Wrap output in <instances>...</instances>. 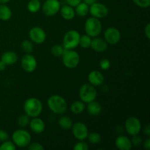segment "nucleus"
<instances>
[{"label":"nucleus","instance_id":"nucleus-1","mask_svg":"<svg viewBox=\"0 0 150 150\" xmlns=\"http://www.w3.org/2000/svg\"><path fill=\"white\" fill-rule=\"evenodd\" d=\"M47 105L50 111L54 114L62 115L67 110V103L62 96L59 95H53L47 100Z\"/></svg>","mask_w":150,"mask_h":150},{"label":"nucleus","instance_id":"nucleus-2","mask_svg":"<svg viewBox=\"0 0 150 150\" xmlns=\"http://www.w3.org/2000/svg\"><path fill=\"white\" fill-rule=\"evenodd\" d=\"M43 108L42 103L37 98H29L23 103V111L30 118L39 117Z\"/></svg>","mask_w":150,"mask_h":150},{"label":"nucleus","instance_id":"nucleus-3","mask_svg":"<svg viewBox=\"0 0 150 150\" xmlns=\"http://www.w3.org/2000/svg\"><path fill=\"white\" fill-rule=\"evenodd\" d=\"M12 142L14 143L16 147H27L32 142V136L29 132L25 129H18L12 134Z\"/></svg>","mask_w":150,"mask_h":150},{"label":"nucleus","instance_id":"nucleus-4","mask_svg":"<svg viewBox=\"0 0 150 150\" xmlns=\"http://www.w3.org/2000/svg\"><path fill=\"white\" fill-rule=\"evenodd\" d=\"M103 30V25L100 20L97 18H88L84 23V31L86 35L91 38H96L101 34Z\"/></svg>","mask_w":150,"mask_h":150},{"label":"nucleus","instance_id":"nucleus-5","mask_svg":"<svg viewBox=\"0 0 150 150\" xmlns=\"http://www.w3.org/2000/svg\"><path fill=\"white\" fill-rule=\"evenodd\" d=\"M62 63L68 69H74L80 63V55L75 49H65L62 56Z\"/></svg>","mask_w":150,"mask_h":150},{"label":"nucleus","instance_id":"nucleus-6","mask_svg":"<svg viewBox=\"0 0 150 150\" xmlns=\"http://www.w3.org/2000/svg\"><path fill=\"white\" fill-rule=\"evenodd\" d=\"M79 95L80 100L85 104L95 100L98 97V91L95 86L90 83H83L79 89Z\"/></svg>","mask_w":150,"mask_h":150},{"label":"nucleus","instance_id":"nucleus-7","mask_svg":"<svg viewBox=\"0 0 150 150\" xmlns=\"http://www.w3.org/2000/svg\"><path fill=\"white\" fill-rule=\"evenodd\" d=\"M81 35L78 31L71 29L67 31L63 38L62 45L65 49H76L79 46Z\"/></svg>","mask_w":150,"mask_h":150},{"label":"nucleus","instance_id":"nucleus-8","mask_svg":"<svg viewBox=\"0 0 150 150\" xmlns=\"http://www.w3.org/2000/svg\"><path fill=\"white\" fill-rule=\"evenodd\" d=\"M142 122L136 117H130L125 122V130L129 136H136L142 130Z\"/></svg>","mask_w":150,"mask_h":150},{"label":"nucleus","instance_id":"nucleus-9","mask_svg":"<svg viewBox=\"0 0 150 150\" xmlns=\"http://www.w3.org/2000/svg\"><path fill=\"white\" fill-rule=\"evenodd\" d=\"M61 7V3L59 0H45L41 6L42 13L48 17L57 15L59 12Z\"/></svg>","mask_w":150,"mask_h":150},{"label":"nucleus","instance_id":"nucleus-10","mask_svg":"<svg viewBox=\"0 0 150 150\" xmlns=\"http://www.w3.org/2000/svg\"><path fill=\"white\" fill-rule=\"evenodd\" d=\"M73 136L78 141H85L89 134V129L85 123L79 122L73 125L71 127Z\"/></svg>","mask_w":150,"mask_h":150},{"label":"nucleus","instance_id":"nucleus-11","mask_svg":"<svg viewBox=\"0 0 150 150\" xmlns=\"http://www.w3.org/2000/svg\"><path fill=\"white\" fill-rule=\"evenodd\" d=\"M108 8L106 5L96 1L89 5V13L92 17L97 18L98 19L104 18L108 15Z\"/></svg>","mask_w":150,"mask_h":150},{"label":"nucleus","instance_id":"nucleus-12","mask_svg":"<svg viewBox=\"0 0 150 150\" xmlns=\"http://www.w3.org/2000/svg\"><path fill=\"white\" fill-rule=\"evenodd\" d=\"M104 40L108 45H116L121 40V32L114 26L107 28L104 32Z\"/></svg>","mask_w":150,"mask_h":150},{"label":"nucleus","instance_id":"nucleus-13","mask_svg":"<svg viewBox=\"0 0 150 150\" xmlns=\"http://www.w3.org/2000/svg\"><path fill=\"white\" fill-rule=\"evenodd\" d=\"M30 40L35 44H42L46 40V33L42 28L39 26H34L31 28L29 32Z\"/></svg>","mask_w":150,"mask_h":150},{"label":"nucleus","instance_id":"nucleus-14","mask_svg":"<svg viewBox=\"0 0 150 150\" xmlns=\"http://www.w3.org/2000/svg\"><path fill=\"white\" fill-rule=\"evenodd\" d=\"M38 66L36 58L31 54H26L21 59V67L24 71L32 73L35 71Z\"/></svg>","mask_w":150,"mask_h":150},{"label":"nucleus","instance_id":"nucleus-15","mask_svg":"<svg viewBox=\"0 0 150 150\" xmlns=\"http://www.w3.org/2000/svg\"><path fill=\"white\" fill-rule=\"evenodd\" d=\"M30 130L35 134H41L45 129V124L43 120L39 117H33L30 120L29 124Z\"/></svg>","mask_w":150,"mask_h":150},{"label":"nucleus","instance_id":"nucleus-16","mask_svg":"<svg viewBox=\"0 0 150 150\" xmlns=\"http://www.w3.org/2000/svg\"><path fill=\"white\" fill-rule=\"evenodd\" d=\"M105 77L103 74L99 70H92L88 75V81L89 83L94 86H100L103 83Z\"/></svg>","mask_w":150,"mask_h":150},{"label":"nucleus","instance_id":"nucleus-17","mask_svg":"<svg viewBox=\"0 0 150 150\" xmlns=\"http://www.w3.org/2000/svg\"><path fill=\"white\" fill-rule=\"evenodd\" d=\"M115 146L120 150H130L133 148L131 139L124 135H120L116 139Z\"/></svg>","mask_w":150,"mask_h":150},{"label":"nucleus","instance_id":"nucleus-18","mask_svg":"<svg viewBox=\"0 0 150 150\" xmlns=\"http://www.w3.org/2000/svg\"><path fill=\"white\" fill-rule=\"evenodd\" d=\"M108 44L104 39L100 38H93L92 39L90 47L95 51L98 53H103L108 48Z\"/></svg>","mask_w":150,"mask_h":150},{"label":"nucleus","instance_id":"nucleus-19","mask_svg":"<svg viewBox=\"0 0 150 150\" xmlns=\"http://www.w3.org/2000/svg\"><path fill=\"white\" fill-rule=\"evenodd\" d=\"M1 60L7 66L13 65L18 60V57L16 52L13 51H7L3 53L1 56Z\"/></svg>","mask_w":150,"mask_h":150},{"label":"nucleus","instance_id":"nucleus-20","mask_svg":"<svg viewBox=\"0 0 150 150\" xmlns=\"http://www.w3.org/2000/svg\"><path fill=\"white\" fill-rule=\"evenodd\" d=\"M60 13H61V16L66 21H71L75 18L76 15V12H75L74 7H71V6L66 4V5H63L61 7L59 10Z\"/></svg>","mask_w":150,"mask_h":150},{"label":"nucleus","instance_id":"nucleus-21","mask_svg":"<svg viewBox=\"0 0 150 150\" xmlns=\"http://www.w3.org/2000/svg\"><path fill=\"white\" fill-rule=\"evenodd\" d=\"M102 105L100 103L95 100L89 103L86 105V111L90 116H98L102 112Z\"/></svg>","mask_w":150,"mask_h":150},{"label":"nucleus","instance_id":"nucleus-22","mask_svg":"<svg viewBox=\"0 0 150 150\" xmlns=\"http://www.w3.org/2000/svg\"><path fill=\"white\" fill-rule=\"evenodd\" d=\"M86 109V104L81 100H76L71 103L70 106V110L73 114L76 115L82 114Z\"/></svg>","mask_w":150,"mask_h":150},{"label":"nucleus","instance_id":"nucleus-23","mask_svg":"<svg viewBox=\"0 0 150 150\" xmlns=\"http://www.w3.org/2000/svg\"><path fill=\"white\" fill-rule=\"evenodd\" d=\"M13 13L10 7L5 4H0V20L8 21L11 18Z\"/></svg>","mask_w":150,"mask_h":150},{"label":"nucleus","instance_id":"nucleus-24","mask_svg":"<svg viewBox=\"0 0 150 150\" xmlns=\"http://www.w3.org/2000/svg\"><path fill=\"white\" fill-rule=\"evenodd\" d=\"M89 5H88L86 3L81 2L80 4H78L76 7H75V12H76V15L80 16V17H85L89 14Z\"/></svg>","mask_w":150,"mask_h":150},{"label":"nucleus","instance_id":"nucleus-25","mask_svg":"<svg viewBox=\"0 0 150 150\" xmlns=\"http://www.w3.org/2000/svg\"><path fill=\"white\" fill-rule=\"evenodd\" d=\"M58 124L61 128L64 130H70L73 126V120L67 116H62L58 120Z\"/></svg>","mask_w":150,"mask_h":150},{"label":"nucleus","instance_id":"nucleus-26","mask_svg":"<svg viewBox=\"0 0 150 150\" xmlns=\"http://www.w3.org/2000/svg\"><path fill=\"white\" fill-rule=\"evenodd\" d=\"M41 3L40 0H30L27 4V10L32 13H36L40 10Z\"/></svg>","mask_w":150,"mask_h":150},{"label":"nucleus","instance_id":"nucleus-27","mask_svg":"<svg viewBox=\"0 0 150 150\" xmlns=\"http://www.w3.org/2000/svg\"><path fill=\"white\" fill-rule=\"evenodd\" d=\"M92 39L90 36L85 34V35H81L80 41H79V45L83 48H90L91 42H92Z\"/></svg>","mask_w":150,"mask_h":150},{"label":"nucleus","instance_id":"nucleus-28","mask_svg":"<svg viewBox=\"0 0 150 150\" xmlns=\"http://www.w3.org/2000/svg\"><path fill=\"white\" fill-rule=\"evenodd\" d=\"M21 46L26 54H31L34 51V42L30 40H24L21 42Z\"/></svg>","mask_w":150,"mask_h":150},{"label":"nucleus","instance_id":"nucleus-29","mask_svg":"<svg viewBox=\"0 0 150 150\" xmlns=\"http://www.w3.org/2000/svg\"><path fill=\"white\" fill-rule=\"evenodd\" d=\"M65 48H64L62 45L60 44H55L51 47V52L53 56L56 57H61L62 56L63 53H64Z\"/></svg>","mask_w":150,"mask_h":150},{"label":"nucleus","instance_id":"nucleus-30","mask_svg":"<svg viewBox=\"0 0 150 150\" xmlns=\"http://www.w3.org/2000/svg\"><path fill=\"white\" fill-rule=\"evenodd\" d=\"M89 142L92 144H99L101 142V136L97 132H92V133L88 134L87 138Z\"/></svg>","mask_w":150,"mask_h":150},{"label":"nucleus","instance_id":"nucleus-31","mask_svg":"<svg viewBox=\"0 0 150 150\" xmlns=\"http://www.w3.org/2000/svg\"><path fill=\"white\" fill-rule=\"evenodd\" d=\"M29 121H30V117L29 116L26 115V114H22L18 119V125L21 127V128H24V127H27L29 124Z\"/></svg>","mask_w":150,"mask_h":150},{"label":"nucleus","instance_id":"nucleus-32","mask_svg":"<svg viewBox=\"0 0 150 150\" xmlns=\"http://www.w3.org/2000/svg\"><path fill=\"white\" fill-rule=\"evenodd\" d=\"M16 146L12 141H4L0 144V150H16Z\"/></svg>","mask_w":150,"mask_h":150},{"label":"nucleus","instance_id":"nucleus-33","mask_svg":"<svg viewBox=\"0 0 150 150\" xmlns=\"http://www.w3.org/2000/svg\"><path fill=\"white\" fill-rule=\"evenodd\" d=\"M74 150H88L89 149V145L84 141H79L77 143L73 146Z\"/></svg>","mask_w":150,"mask_h":150},{"label":"nucleus","instance_id":"nucleus-34","mask_svg":"<svg viewBox=\"0 0 150 150\" xmlns=\"http://www.w3.org/2000/svg\"><path fill=\"white\" fill-rule=\"evenodd\" d=\"M133 3L141 8H147L150 6V0H133Z\"/></svg>","mask_w":150,"mask_h":150},{"label":"nucleus","instance_id":"nucleus-35","mask_svg":"<svg viewBox=\"0 0 150 150\" xmlns=\"http://www.w3.org/2000/svg\"><path fill=\"white\" fill-rule=\"evenodd\" d=\"M131 139L133 146H140L142 144V143H143V139L139 136V134L136 135V136H132V139Z\"/></svg>","mask_w":150,"mask_h":150},{"label":"nucleus","instance_id":"nucleus-36","mask_svg":"<svg viewBox=\"0 0 150 150\" xmlns=\"http://www.w3.org/2000/svg\"><path fill=\"white\" fill-rule=\"evenodd\" d=\"M111 67V62L108 59H102L100 62V67L103 70H107Z\"/></svg>","mask_w":150,"mask_h":150},{"label":"nucleus","instance_id":"nucleus-37","mask_svg":"<svg viewBox=\"0 0 150 150\" xmlns=\"http://www.w3.org/2000/svg\"><path fill=\"white\" fill-rule=\"evenodd\" d=\"M29 150H42L44 146L39 142H31L27 146Z\"/></svg>","mask_w":150,"mask_h":150},{"label":"nucleus","instance_id":"nucleus-38","mask_svg":"<svg viewBox=\"0 0 150 150\" xmlns=\"http://www.w3.org/2000/svg\"><path fill=\"white\" fill-rule=\"evenodd\" d=\"M9 139V134L6 130H1L0 129V142H3L4 141L8 140Z\"/></svg>","mask_w":150,"mask_h":150},{"label":"nucleus","instance_id":"nucleus-39","mask_svg":"<svg viewBox=\"0 0 150 150\" xmlns=\"http://www.w3.org/2000/svg\"><path fill=\"white\" fill-rule=\"evenodd\" d=\"M81 1L82 0H66L67 4L73 7H76V6H77L79 4H80Z\"/></svg>","mask_w":150,"mask_h":150},{"label":"nucleus","instance_id":"nucleus-40","mask_svg":"<svg viewBox=\"0 0 150 150\" xmlns=\"http://www.w3.org/2000/svg\"><path fill=\"white\" fill-rule=\"evenodd\" d=\"M144 35L147 39L150 38V23H148L144 28Z\"/></svg>","mask_w":150,"mask_h":150},{"label":"nucleus","instance_id":"nucleus-41","mask_svg":"<svg viewBox=\"0 0 150 150\" xmlns=\"http://www.w3.org/2000/svg\"><path fill=\"white\" fill-rule=\"evenodd\" d=\"M142 144H143L144 148L145 149L149 150L150 149V139L148 137L147 139L144 141V142H143Z\"/></svg>","mask_w":150,"mask_h":150},{"label":"nucleus","instance_id":"nucleus-42","mask_svg":"<svg viewBox=\"0 0 150 150\" xmlns=\"http://www.w3.org/2000/svg\"><path fill=\"white\" fill-rule=\"evenodd\" d=\"M143 132H144V134L147 136V137H149V136H150V125H146L145 126Z\"/></svg>","mask_w":150,"mask_h":150},{"label":"nucleus","instance_id":"nucleus-43","mask_svg":"<svg viewBox=\"0 0 150 150\" xmlns=\"http://www.w3.org/2000/svg\"><path fill=\"white\" fill-rule=\"evenodd\" d=\"M6 66L7 65H6V64H4V63L3 62L1 59H0V72L4 71L6 68Z\"/></svg>","mask_w":150,"mask_h":150},{"label":"nucleus","instance_id":"nucleus-44","mask_svg":"<svg viewBox=\"0 0 150 150\" xmlns=\"http://www.w3.org/2000/svg\"><path fill=\"white\" fill-rule=\"evenodd\" d=\"M97 1H98V0H82L83 2L86 3V4H87L88 5H91V4H92L93 3L96 2Z\"/></svg>","mask_w":150,"mask_h":150},{"label":"nucleus","instance_id":"nucleus-45","mask_svg":"<svg viewBox=\"0 0 150 150\" xmlns=\"http://www.w3.org/2000/svg\"><path fill=\"white\" fill-rule=\"evenodd\" d=\"M10 0H0V4H7Z\"/></svg>","mask_w":150,"mask_h":150},{"label":"nucleus","instance_id":"nucleus-46","mask_svg":"<svg viewBox=\"0 0 150 150\" xmlns=\"http://www.w3.org/2000/svg\"><path fill=\"white\" fill-rule=\"evenodd\" d=\"M0 111H1V108H0Z\"/></svg>","mask_w":150,"mask_h":150},{"label":"nucleus","instance_id":"nucleus-47","mask_svg":"<svg viewBox=\"0 0 150 150\" xmlns=\"http://www.w3.org/2000/svg\"><path fill=\"white\" fill-rule=\"evenodd\" d=\"M40 1H41V0H40Z\"/></svg>","mask_w":150,"mask_h":150}]
</instances>
